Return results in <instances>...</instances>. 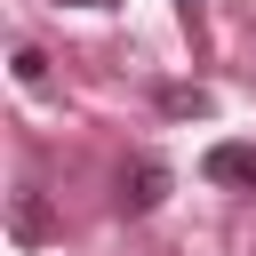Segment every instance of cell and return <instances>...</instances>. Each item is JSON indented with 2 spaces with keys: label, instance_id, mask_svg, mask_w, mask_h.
Wrapping results in <instances>:
<instances>
[{
  "label": "cell",
  "instance_id": "cell-1",
  "mask_svg": "<svg viewBox=\"0 0 256 256\" xmlns=\"http://www.w3.org/2000/svg\"><path fill=\"white\" fill-rule=\"evenodd\" d=\"M112 200H120V216H152V208L168 200V160H152V152H144V160H128Z\"/></svg>",
  "mask_w": 256,
  "mask_h": 256
},
{
  "label": "cell",
  "instance_id": "cell-2",
  "mask_svg": "<svg viewBox=\"0 0 256 256\" xmlns=\"http://www.w3.org/2000/svg\"><path fill=\"white\" fill-rule=\"evenodd\" d=\"M200 176H208V184H248V192H256V144H208Z\"/></svg>",
  "mask_w": 256,
  "mask_h": 256
},
{
  "label": "cell",
  "instance_id": "cell-3",
  "mask_svg": "<svg viewBox=\"0 0 256 256\" xmlns=\"http://www.w3.org/2000/svg\"><path fill=\"white\" fill-rule=\"evenodd\" d=\"M16 240H24V248L48 240V200H40V192H16Z\"/></svg>",
  "mask_w": 256,
  "mask_h": 256
},
{
  "label": "cell",
  "instance_id": "cell-4",
  "mask_svg": "<svg viewBox=\"0 0 256 256\" xmlns=\"http://www.w3.org/2000/svg\"><path fill=\"white\" fill-rule=\"evenodd\" d=\"M160 112H176V120L192 112V120H200V112H208V96H200V88H168V96H160Z\"/></svg>",
  "mask_w": 256,
  "mask_h": 256
},
{
  "label": "cell",
  "instance_id": "cell-5",
  "mask_svg": "<svg viewBox=\"0 0 256 256\" xmlns=\"http://www.w3.org/2000/svg\"><path fill=\"white\" fill-rule=\"evenodd\" d=\"M16 80L40 88V80H48V56H40V48H16Z\"/></svg>",
  "mask_w": 256,
  "mask_h": 256
},
{
  "label": "cell",
  "instance_id": "cell-6",
  "mask_svg": "<svg viewBox=\"0 0 256 256\" xmlns=\"http://www.w3.org/2000/svg\"><path fill=\"white\" fill-rule=\"evenodd\" d=\"M176 16H184V32H200V0H176Z\"/></svg>",
  "mask_w": 256,
  "mask_h": 256
},
{
  "label": "cell",
  "instance_id": "cell-7",
  "mask_svg": "<svg viewBox=\"0 0 256 256\" xmlns=\"http://www.w3.org/2000/svg\"><path fill=\"white\" fill-rule=\"evenodd\" d=\"M80 8H112V0H80Z\"/></svg>",
  "mask_w": 256,
  "mask_h": 256
}]
</instances>
